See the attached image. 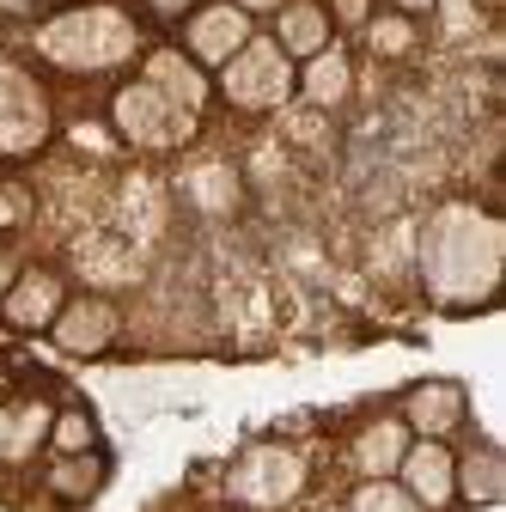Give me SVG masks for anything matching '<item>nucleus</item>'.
I'll list each match as a JSON object with an SVG mask.
<instances>
[{
	"label": "nucleus",
	"mask_w": 506,
	"mask_h": 512,
	"mask_svg": "<svg viewBox=\"0 0 506 512\" xmlns=\"http://www.w3.org/2000/svg\"><path fill=\"white\" fill-rule=\"evenodd\" d=\"M348 512H421V506L397 476H372V482H360L348 494Z\"/></svg>",
	"instance_id": "obj_20"
},
{
	"label": "nucleus",
	"mask_w": 506,
	"mask_h": 512,
	"mask_svg": "<svg viewBox=\"0 0 506 512\" xmlns=\"http://www.w3.org/2000/svg\"><path fill=\"white\" fill-rule=\"evenodd\" d=\"M104 476H110V470H104V458H98V452L55 458V464H49V494H55V500H74V506H80V500H92V494L104 488Z\"/></svg>",
	"instance_id": "obj_17"
},
{
	"label": "nucleus",
	"mask_w": 506,
	"mask_h": 512,
	"mask_svg": "<svg viewBox=\"0 0 506 512\" xmlns=\"http://www.w3.org/2000/svg\"><path fill=\"white\" fill-rule=\"evenodd\" d=\"M232 7H238V13H250V19H257V13H281L287 0H232Z\"/></svg>",
	"instance_id": "obj_25"
},
{
	"label": "nucleus",
	"mask_w": 506,
	"mask_h": 512,
	"mask_svg": "<svg viewBox=\"0 0 506 512\" xmlns=\"http://www.w3.org/2000/svg\"><path fill=\"white\" fill-rule=\"evenodd\" d=\"M439 0H391V13H403V19H415V13H433Z\"/></svg>",
	"instance_id": "obj_26"
},
{
	"label": "nucleus",
	"mask_w": 506,
	"mask_h": 512,
	"mask_svg": "<svg viewBox=\"0 0 506 512\" xmlns=\"http://www.w3.org/2000/svg\"><path fill=\"white\" fill-rule=\"evenodd\" d=\"M61 299H68V287H61L55 269H19L13 287H7V299H0V311H7L13 330H49Z\"/></svg>",
	"instance_id": "obj_12"
},
{
	"label": "nucleus",
	"mask_w": 506,
	"mask_h": 512,
	"mask_svg": "<svg viewBox=\"0 0 506 512\" xmlns=\"http://www.w3.org/2000/svg\"><path fill=\"white\" fill-rule=\"evenodd\" d=\"M293 61L275 49V37H250L226 68H220V98L232 110H250V116H269V110H287L293 104Z\"/></svg>",
	"instance_id": "obj_4"
},
{
	"label": "nucleus",
	"mask_w": 506,
	"mask_h": 512,
	"mask_svg": "<svg viewBox=\"0 0 506 512\" xmlns=\"http://www.w3.org/2000/svg\"><path fill=\"white\" fill-rule=\"evenodd\" d=\"M250 37H257V25H250V13H238L232 0H202V7L183 19V55L196 61L202 74H220Z\"/></svg>",
	"instance_id": "obj_6"
},
{
	"label": "nucleus",
	"mask_w": 506,
	"mask_h": 512,
	"mask_svg": "<svg viewBox=\"0 0 506 512\" xmlns=\"http://www.w3.org/2000/svg\"><path fill=\"white\" fill-rule=\"evenodd\" d=\"M0 7H37V0H0Z\"/></svg>",
	"instance_id": "obj_28"
},
{
	"label": "nucleus",
	"mask_w": 506,
	"mask_h": 512,
	"mask_svg": "<svg viewBox=\"0 0 506 512\" xmlns=\"http://www.w3.org/2000/svg\"><path fill=\"white\" fill-rule=\"evenodd\" d=\"M506 226L476 202H446L421 226V281L439 311H482L500 293Z\"/></svg>",
	"instance_id": "obj_1"
},
{
	"label": "nucleus",
	"mask_w": 506,
	"mask_h": 512,
	"mask_svg": "<svg viewBox=\"0 0 506 512\" xmlns=\"http://www.w3.org/2000/svg\"><path fill=\"white\" fill-rule=\"evenodd\" d=\"M397 482L415 494L421 512H446L458 500V452L446 439H409V452L397 464Z\"/></svg>",
	"instance_id": "obj_8"
},
{
	"label": "nucleus",
	"mask_w": 506,
	"mask_h": 512,
	"mask_svg": "<svg viewBox=\"0 0 506 512\" xmlns=\"http://www.w3.org/2000/svg\"><path fill=\"white\" fill-rule=\"evenodd\" d=\"M293 92H299L311 110H342V104H348V92H354V61H348V49H342V43H330V49H318L311 61H299Z\"/></svg>",
	"instance_id": "obj_13"
},
{
	"label": "nucleus",
	"mask_w": 506,
	"mask_h": 512,
	"mask_svg": "<svg viewBox=\"0 0 506 512\" xmlns=\"http://www.w3.org/2000/svg\"><path fill=\"white\" fill-rule=\"evenodd\" d=\"M275 49L287 55V61H311L318 49H330L336 43V25H330V13H324V0H287V7L275 13Z\"/></svg>",
	"instance_id": "obj_14"
},
{
	"label": "nucleus",
	"mask_w": 506,
	"mask_h": 512,
	"mask_svg": "<svg viewBox=\"0 0 506 512\" xmlns=\"http://www.w3.org/2000/svg\"><path fill=\"white\" fill-rule=\"evenodd\" d=\"M141 80H147L153 92H165L171 104H183L189 116H202V110H208V98H214V80H208V74H202L183 49H147Z\"/></svg>",
	"instance_id": "obj_11"
},
{
	"label": "nucleus",
	"mask_w": 506,
	"mask_h": 512,
	"mask_svg": "<svg viewBox=\"0 0 506 512\" xmlns=\"http://www.w3.org/2000/svg\"><path fill=\"white\" fill-rule=\"evenodd\" d=\"M25 220H31V189L0 183V226H25Z\"/></svg>",
	"instance_id": "obj_22"
},
{
	"label": "nucleus",
	"mask_w": 506,
	"mask_h": 512,
	"mask_svg": "<svg viewBox=\"0 0 506 512\" xmlns=\"http://www.w3.org/2000/svg\"><path fill=\"white\" fill-rule=\"evenodd\" d=\"M360 31H366V49H372V55H385V61H397V55H409V49H415V25H409L403 13L366 19Z\"/></svg>",
	"instance_id": "obj_21"
},
{
	"label": "nucleus",
	"mask_w": 506,
	"mask_h": 512,
	"mask_svg": "<svg viewBox=\"0 0 506 512\" xmlns=\"http://www.w3.org/2000/svg\"><path fill=\"white\" fill-rule=\"evenodd\" d=\"M464 415H470V397L452 378H427V384H415V391L403 397V427L421 433V439H452L464 427Z\"/></svg>",
	"instance_id": "obj_10"
},
{
	"label": "nucleus",
	"mask_w": 506,
	"mask_h": 512,
	"mask_svg": "<svg viewBox=\"0 0 506 512\" xmlns=\"http://www.w3.org/2000/svg\"><path fill=\"white\" fill-rule=\"evenodd\" d=\"M403 452H409V427H403V415H385V421H366L360 433H354V470L372 482V476H397V464H403Z\"/></svg>",
	"instance_id": "obj_15"
},
{
	"label": "nucleus",
	"mask_w": 506,
	"mask_h": 512,
	"mask_svg": "<svg viewBox=\"0 0 506 512\" xmlns=\"http://www.w3.org/2000/svg\"><path fill=\"white\" fill-rule=\"evenodd\" d=\"M49 452L55 458H74V452H98V427L86 409H61L49 415Z\"/></svg>",
	"instance_id": "obj_19"
},
{
	"label": "nucleus",
	"mask_w": 506,
	"mask_h": 512,
	"mask_svg": "<svg viewBox=\"0 0 506 512\" xmlns=\"http://www.w3.org/2000/svg\"><path fill=\"white\" fill-rule=\"evenodd\" d=\"M458 494H464L470 506H494V500L506 494V464H500L494 445H476V452L458 458Z\"/></svg>",
	"instance_id": "obj_16"
},
{
	"label": "nucleus",
	"mask_w": 506,
	"mask_h": 512,
	"mask_svg": "<svg viewBox=\"0 0 506 512\" xmlns=\"http://www.w3.org/2000/svg\"><path fill=\"white\" fill-rule=\"evenodd\" d=\"M49 336H55V348H61V354H74V360H98V354H104V348H116V336H122V311H116V299H104V293L61 299Z\"/></svg>",
	"instance_id": "obj_7"
},
{
	"label": "nucleus",
	"mask_w": 506,
	"mask_h": 512,
	"mask_svg": "<svg viewBox=\"0 0 506 512\" xmlns=\"http://www.w3.org/2000/svg\"><path fill=\"white\" fill-rule=\"evenodd\" d=\"M13 275H19V263H13V256H7V250H0V299H7V287H13Z\"/></svg>",
	"instance_id": "obj_27"
},
{
	"label": "nucleus",
	"mask_w": 506,
	"mask_h": 512,
	"mask_svg": "<svg viewBox=\"0 0 506 512\" xmlns=\"http://www.w3.org/2000/svg\"><path fill=\"white\" fill-rule=\"evenodd\" d=\"M147 7H153L159 19H189V13L202 7V0H147Z\"/></svg>",
	"instance_id": "obj_24"
},
{
	"label": "nucleus",
	"mask_w": 506,
	"mask_h": 512,
	"mask_svg": "<svg viewBox=\"0 0 506 512\" xmlns=\"http://www.w3.org/2000/svg\"><path fill=\"white\" fill-rule=\"evenodd\" d=\"M305 458L293 452V445L281 439H263V445H250V452H238V464L226 470V494L250 512H281L305 494Z\"/></svg>",
	"instance_id": "obj_5"
},
{
	"label": "nucleus",
	"mask_w": 506,
	"mask_h": 512,
	"mask_svg": "<svg viewBox=\"0 0 506 512\" xmlns=\"http://www.w3.org/2000/svg\"><path fill=\"white\" fill-rule=\"evenodd\" d=\"M31 49L61 74H116L141 55V25L116 0H86V7H61L31 31Z\"/></svg>",
	"instance_id": "obj_2"
},
{
	"label": "nucleus",
	"mask_w": 506,
	"mask_h": 512,
	"mask_svg": "<svg viewBox=\"0 0 506 512\" xmlns=\"http://www.w3.org/2000/svg\"><path fill=\"white\" fill-rule=\"evenodd\" d=\"M189 196H196V208H208V214H232L238 208L232 165H196V171H189Z\"/></svg>",
	"instance_id": "obj_18"
},
{
	"label": "nucleus",
	"mask_w": 506,
	"mask_h": 512,
	"mask_svg": "<svg viewBox=\"0 0 506 512\" xmlns=\"http://www.w3.org/2000/svg\"><path fill=\"white\" fill-rule=\"evenodd\" d=\"M324 13H330V25H348V31H360V25L372 19V0H324Z\"/></svg>",
	"instance_id": "obj_23"
},
{
	"label": "nucleus",
	"mask_w": 506,
	"mask_h": 512,
	"mask_svg": "<svg viewBox=\"0 0 506 512\" xmlns=\"http://www.w3.org/2000/svg\"><path fill=\"white\" fill-rule=\"evenodd\" d=\"M49 135V104L31 74L0 68V153H31Z\"/></svg>",
	"instance_id": "obj_9"
},
{
	"label": "nucleus",
	"mask_w": 506,
	"mask_h": 512,
	"mask_svg": "<svg viewBox=\"0 0 506 512\" xmlns=\"http://www.w3.org/2000/svg\"><path fill=\"white\" fill-rule=\"evenodd\" d=\"M196 122L202 116H189L183 104H171L147 80H129L110 98V128L129 147H141V153H177V147H189V141H196Z\"/></svg>",
	"instance_id": "obj_3"
}]
</instances>
